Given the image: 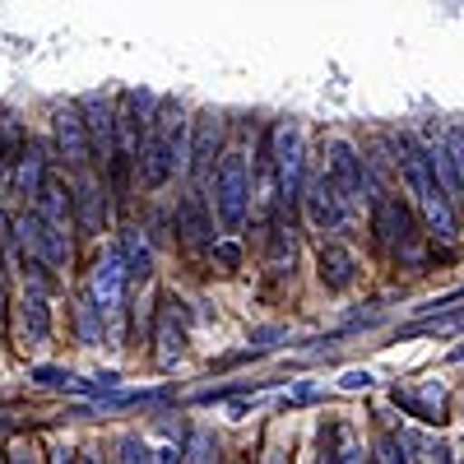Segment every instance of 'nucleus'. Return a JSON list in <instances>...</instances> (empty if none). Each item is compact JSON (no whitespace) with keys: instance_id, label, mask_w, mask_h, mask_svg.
Here are the masks:
<instances>
[{"instance_id":"obj_13","label":"nucleus","mask_w":464,"mask_h":464,"mask_svg":"<svg viewBox=\"0 0 464 464\" xmlns=\"http://www.w3.org/2000/svg\"><path fill=\"white\" fill-rule=\"evenodd\" d=\"M177 227H181V242L186 246H196V251L214 246V214L205 209L200 190H190V196L177 205Z\"/></svg>"},{"instance_id":"obj_32","label":"nucleus","mask_w":464,"mask_h":464,"mask_svg":"<svg viewBox=\"0 0 464 464\" xmlns=\"http://www.w3.org/2000/svg\"><path fill=\"white\" fill-rule=\"evenodd\" d=\"M0 321H5V284H0Z\"/></svg>"},{"instance_id":"obj_1","label":"nucleus","mask_w":464,"mask_h":464,"mask_svg":"<svg viewBox=\"0 0 464 464\" xmlns=\"http://www.w3.org/2000/svg\"><path fill=\"white\" fill-rule=\"evenodd\" d=\"M186 126L181 111L172 102H163V111H153L144 121V140H140V153H135V168L144 177L149 190H163L168 177L177 172V163L186 159Z\"/></svg>"},{"instance_id":"obj_11","label":"nucleus","mask_w":464,"mask_h":464,"mask_svg":"<svg viewBox=\"0 0 464 464\" xmlns=\"http://www.w3.org/2000/svg\"><path fill=\"white\" fill-rule=\"evenodd\" d=\"M186 130H190V153H186V159H190V172L205 181L209 168H214V153H218V144H223V121H218L214 111H200Z\"/></svg>"},{"instance_id":"obj_5","label":"nucleus","mask_w":464,"mask_h":464,"mask_svg":"<svg viewBox=\"0 0 464 464\" xmlns=\"http://www.w3.org/2000/svg\"><path fill=\"white\" fill-rule=\"evenodd\" d=\"M325 153H330V159H325V177H330V186L339 190V200H343V205L362 200V190H372V177H367L362 153L348 144V140H330Z\"/></svg>"},{"instance_id":"obj_25","label":"nucleus","mask_w":464,"mask_h":464,"mask_svg":"<svg viewBox=\"0 0 464 464\" xmlns=\"http://www.w3.org/2000/svg\"><path fill=\"white\" fill-rule=\"evenodd\" d=\"M33 381H43V385H74V376L61 372V367H33Z\"/></svg>"},{"instance_id":"obj_10","label":"nucleus","mask_w":464,"mask_h":464,"mask_svg":"<svg viewBox=\"0 0 464 464\" xmlns=\"http://www.w3.org/2000/svg\"><path fill=\"white\" fill-rule=\"evenodd\" d=\"M89 293H93V306L102 316H111L116 306H121V297H126V256H121V246H111V251L98 256Z\"/></svg>"},{"instance_id":"obj_33","label":"nucleus","mask_w":464,"mask_h":464,"mask_svg":"<svg viewBox=\"0 0 464 464\" xmlns=\"http://www.w3.org/2000/svg\"><path fill=\"white\" fill-rule=\"evenodd\" d=\"M269 464H284V459H279V455H269Z\"/></svg>"},{"instance_id":"obj_27","label":"nucleus","mask_w":464,"mask_h":464,"mask_svg":"<svg viewBox=\"0 0 464 464\" xmlns=\"http://www.w3.org/2000/svg\"><path fill=\"white\" fill-rule=\"evenodd\" d=\"M343 385H348V391H367L372 376H367V372H348V376H343Z\"/></svg>"},{"instance_id":"obj_23","label":"nucleus","mask_w":464,"mask_h":464,"mask_svg":"<svg viewBox=\"0 0 464 464\" xmlns=\"http://www.w3.org/2000/svg\"><path fill=\"white\" fill-rule=\"evenodd\" d=\"M437 330H464V312H450V316H437V321H422L404 334H437Z\"/></svg>"},{"instance_id":"obj_18","label":"nucleus","mask_w":464,"mask_h":464,"mask_svg":"<svg viewBox=\"0 0 464 464\" xmlns=\"http://www.w3.org/2000/svg\"><path fill=\"white\" fill-rule=\"evenodd\" d=\"M24 330H28L37 343L52 334V312H47V297H43V293H28V297H24Z\"/></svg>"},{"instance_id":"obj_14","label":"nucleus","mask_w":464,"mask_h":464,"mask_svg":"<svg viewBox=\"0 0 464 464\" xmlns=\"http://www.w3.org/2000/svg\"><path fill=\"white\" fill-rule=\"evenodd\" d=\"M316 275H321V284H325L330 293H343L348 284L358 279V260H353V251H348V246L330 242V246H321V256H316Z\"/></svg>"},{"instance_id":"obj_9","label":"nucleus","mask_w":464,"mask_h":464,"mask_svg":"<svg viewBox=\"0 0 464 464\" xmlns=\"http://www.w3.org/2000/svg\"><path fill=\"white\" fill-rule=\"evenodd\" d=\"M70 218L80 223V232H102V223H107V186H102V177L89 172V168H80V177H74Z\"/></svg>"},{"instance_id":"obj_19","label":"nucleus","mask_w":464,"mask_h":464,"mask_svg":"<svg viewBox=\"0 0 464 464\" xmlns=\"http://www.w3.org/2000/svg\"><path fill=\"white\" fill-rule=\"evenodd\" d=\"M181 348H186V334H181V325L172 321V312H163V316H159V362L172 367V362L181 358Z\"/></svg>"},{"instance_id":"obj_21","label":"nucleus","mask_w":464,"mask_h":464,"mask_svg":"<svg viewBox=\"0 0 464 464\" xmlns=\"http://www.w3.org/2000/svg\"><path fill=\"white\" fill-rule=\"evenodd\" d=\"M19 186L28 196H37V186H43V159L37 153H24V168H19Z\"/></svg>"},{"instance_id":"obj_30","label":"nucleus","mask_w":464,"mask_h":464,"mask_svg":"<svg viewBox=\"0 0 464 464\" xmlns=\"http://www.w3.org/2000/svg\"><path fill=\"white\" fill-rule=\"evenodd\" d=\"M47 464H74V455H70V450H52V459H47Z\"/></svg>"},{"instance_id":"obj_20","label":"nucleus","mask_w":464,"mask_h":464,"mask_svg":"<svg viewBox=\"0 0 464 464\" xmlns=\"http://www.w3.org/2000/svg\"><path fill=\"white\" fill-rule=\"evenodd\" d=\"M446 159H450V168L459 177V190H464V126H450L446 130Z\"/></svg>"},{"instance_id":"obj_15","label":"nucleus","mask_w":464,"mask_h":464,"mask_svg":"<svg viewBox=\"0 0 464 464\" xmlns=\"http://www.w3.org/2000/svg\"><path fill=\"white\" fill-rule=\"evenodd\" d=\"M395 404L404 409V413H413L418 422H446V395H441V385L437 381H428L422 391H395Z\"/></svg>"},{"instance_id":"obj_6","label":"nucleus","mask_w":464,"mask_h":464,"mask_svg":"<svg viewBox=\"0 0 464 464\" xmlns=\"http://www.w3.org/2000/svg\"><path fill=\"white\" fill-rule=\"evenodd\" d=\"M14 232H19V242L28 246L33 260H43V265H70V237H65V227H56L52 218H43L37 209L19 214L14 218Z\"/></svg>"},{"instance_id":"obj_2","label":"nucleus","mask_w":464,"mask_h":464,"mask_svg":"<svg viewBox=\"0 0 464 464\" xmlns=\"http://www.w3.org/2000/svg\"><path fill=\"white\" fill-rule=\"evenodd\" d=\"M400 172H404V186H409L422 223H428L437 237H455V200H450V190L432 177L428 149H422L413 135H400Z\"/></svg>"},{"instance_id":"obj_8","label":"nucleus","mask_w":464,"mask_h":464,"mask_svg":"<svg viewBox=\"0 0 464 464\" xmlns=\"http://www.w3.org/2000/svg\"><path fill=\"white\" fill-rule=\"evenodd\" d=\"M297 200H302V209H306V223L321 227V232H334V227H343V218H348V205L339 200V190L330 186V177H325V172L302 177Z\"/></svg>"},{"instance_id":"obj_24","label":"nucleus","mask_w":464,"mask_h":464,"mask_svg":"<svg viewBox=\"0 0 464 464\" xmlns=\"http://www.w3.org/2000/svg\"><path fill=\"white\" fill-rule=\"evenodd\" d=\"M149 446L140 441V437H121V464H149Z\"/></svg>"},{"instance_id":"obj_22","label":"nucleus","mask_w":464,"mask_h":464,"mask_svg":"<svg viewBox=\"0 0 464 464\" xmlns=\"http://www.w3.org/2000/svg\"><path fill=\"white\" fill-rule=\"evenodd\" d=\"M190 455L181 459V464H214V441L205 437V432H190V446H186Z\"/></svg>"},{"instance_id":"obj_31","label":"nucleus","mask_w":464,"mask_h":464,"mask_svg":"<svg viewBox=\"0 0 464 464\" xmlns=\"http://www.w3.org/2000/svg\"><path fill=\"white\" fill-rule=\"evenodd\" d=\"M74 464H98V455H89V450H84V455H74Z\"/></svg>"},{"instance_id":"obj_28","label":"nucleus","mask_w":464,"mask_h":464,"mask_svg":"<svg viewBox=\"0 0 464 464\" xmlns=\"http://www.w3.org/2000/svg\"><path fill=\"white\" fill-rule=\"evenodd\" d=\"M5 464H37V459H33L28 446H10V459H5Z\"/></svg>"},{"instance_id":"obj_17","label":"nucleus","mask_w":464,"mask_h":464,"mask_svg":"<svg viewBox=\"0 0 464 464\" xmlns=\"http://www.w3.org/2000/svg\"><path fill=\"white\" fill-rule=\"evenodd\" d=\"M37 214L52 218L56 227H65L70 223V190L61 181H43L37 186Z\"/></svg>"},{"instance_id":"obj_4","label":"nucleus","mask_w":464,"mask_h":464,"mask_svg":"<svg viewBox=\"0 0 464 464\" xmlns=\"http://www.w3.org/2000/svg\"><path fill=\"white\" fill-rule=\"evenodd\" d=\"M372 232L381 237L385 251H395V256H404V260H413L418 246H422L418 214H413V205H404L400 196H376V200H372Z\"/></svg>"},{"instance_id":"obj_29","label":"nucleus","mask_w":464,"mask_h":464,"mask_svg":"<svg viewBox=\"0 0 464 464\" xmlns=\"http://www.w3.org/2000/svg\"><path fill=\"white\" fill-rule=\"evenodd\" d=\"M214 256H218L223 265H237V260H242V251H237V246H214Z\"/></svg>"},{"instance_id":"obj_3","label":"nucleus","mask_w":464,"mask_h":464,"mask_svg":"<svg viewBox=\"0 0 464 464\" xmlns=\"http://www.w3.org/2000/svg\"><path fill=\"white\" fill-rule=\"evenodd\" d=\"M214 209L223 232H242L246 227V209H251V168L242 149H227L218 159V177H214Z\"/></svg>"},{"instance_id":"obj_26","label":"nucleus","mask_w":464,"mask_h":464,"mask_svg":"<svg viewBox=\"0 0 464 464\" xmlns=\"http://www.w3.org/2000/svg\"><path fill=\"white\" fill-rule=\"evenodd\" d=\"M149 464H181V450L177 446H163V450H153Z\"/></svg>"},{"instance_id":"obj_12","label":"nucleus","mask_w":464,"mask_h":464,"mask_svg":"<svg viewBox=\"0 0 464 464\" xmlns=\"http://www.w3.org/2000/svg\"><path fill=\"white\" fill-rule=\"evenodd\" d=\"M52 130H56V149H61V159L70 163V168H89V130H84V121H80V111L74 107H61L56 116H52Z\"/></svg>"},{"instance_id":"obj_16","label":"nucleus","mask_w":464,"mask_h":464,"mask_svg":"<svg viewBox=\"0 0 464 464\" xmlns=\"http://www.w3.org/2000/svg\"><path fill=\"white\" fill-rule=\"evenodd\" d=\"M84 130H89V149H98L102 153V168L111 163V107L93 93V98H84Z\"/></svg>"},{"instance_id":"obj_7","label":"nucleus","mask_w":464,"mask_h":464,"mask_svg":"<svg viewBox=\"0 0 464 464\" xmlns=\"http://www.w3.org/2000/svg\"><path fill=\"white\" fill-rule=\"evenodd\" d=\"M302 159H306V153H302V126H297V121H284V126L275 130L269 163H275V172H279V196H284L288 209L297 205V190H302V177H306Z\"/></svg>"}]
</instances>
